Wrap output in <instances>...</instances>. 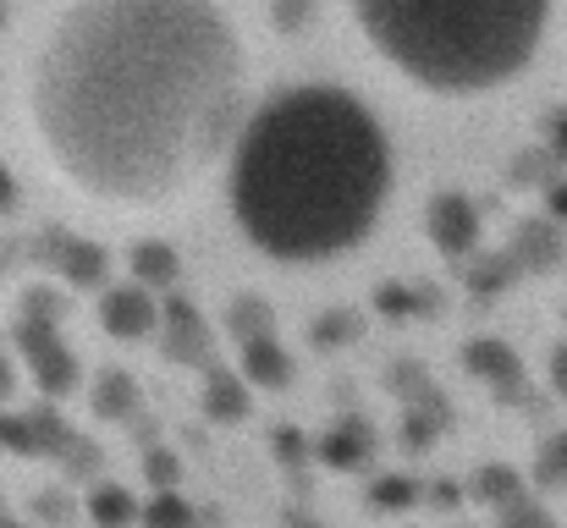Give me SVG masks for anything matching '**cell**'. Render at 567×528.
I'll use <instances>...</instances> for the list:
<instances>
[{"mask_svg": "<svg viewBox=\"0 0 567 528\" xmlns=\"http://www.w3.org/2000/svg\"><path fill=\"white\" fill-rule=\"evenodd\" d=\"M248 374H231V369H204V413L215 424H243L248 418Z\"/></svg>", "mask_w": 567, "mask_h": 528, "instance_id": "obj_10", "label": "cell"}, {"mask_svg": "<svg viewBox=\"0 0 567 528\" xmlns=\"http://www.w3.org/2000/svg\"><path fill=\"white\" fill-rule=\"evenodd\" d=\"M133 281L144 287H172L177 281V253L166 242H138L133 248Z\"/></svg>", "mask_w": 567, "mask_h": 528, "instance_id": "obj_15", "label": "cell"}, {"mask_svg": "<svg viewBox=\"0 0 567 528\" xmlns=\"http://www.w3.org/2000/svg\"><path fill=\"white\" fill-rule=\"evenodd\" d=\"M413 501H419V485L402 479V474H385V479L370 485V507H380V513H402V507H413Z\"/></svg>", "mask_w": 567, "mask_h": 528, "instance_id": "obj_19", "label": "cell"}, {"mask_svg": "<svg viewBox=\"0 0 567 528\" xmlns=\"http://www.w3.org/2000/svg\"><path fill=\"white\" fill-rule=\"evenodd\" d=\"M303 17H309V0H276V6H270V22H276V28H298Z\"/></svg>", "mask_w": 567, "mask_h": 528, "instance_id": "obj_28", "label": "cell"}, {"mask_svg": "<svg viewBox=\"0 0 567 528\" xmlns=\"http://www.w3.org/2000/svg\"><path fill=\"white\" fill-rule=\"evenodd\" d=\"M551 380H557V391L567 396V342L557 348V358H551Z\"/></svg>", "mask_w": 567, "mask_h": 528, "instance_id": "obj_32", "label": "cell"}, {"mask_svg": "<svg viewBox=\"0 0 567 528\" xmlns=\"http://www.w3.org/2000/svg\"><path fill=\"white\" fill-rule=\"evenodd\" d=\"M243 374L254 385H287L292 380V358L281 352L276 337H254V342H243Z\"/></svg>", "mask_w": 567, "mask_h": 528, "instance_id": "obj_12", "label": "cell"}, {"mask_svg": "<svg viewBox=\"0 0 567 528\" xmlns=\"http://www.w3.org/2000/svg\"><path fill=\"white\" fill-rule=\"evenodd\" d=\"M270 452H276L281 463H303V457H309V441H303V429H292V424H281V429L270 435Z\"/></svg>", "mask_w": 567, "mask_h": 528, "instance_id": "obj_24", "label": "cell"}, {"mask_svg": "<svg viewBox=\"0 0 567 528\" xmlns=\"http://www.w3.org/2000/svg\"><path fill=\"white\" fill-rule=\"evenodd\" d=\"M315 457H320L326 468H342V474H353V468H364V463L375 457V441H370V424H364V418H342L337 429H326V435L315 441Z\"/></svg>", "mask_w": 567, "mask_h": 528, "instance_id": "obj_9", "label": "cell"}, {"mask_svg": "<svg viewBox=\"0 0 567 528\" xmlns=\"http://www.w3.org/2000/svg\"><path fill=\"white\" fill-rule=\"evenodd\" d=\"M44 253H50V265H55L72 287H100V281H105V248H100V242L50 231V237H44Z\"/></svg>", "mask_w": 567, "mask_h": 528, "instance_id": "obj_8", "label": "cell"}, {"mask_svg": "<svg viewBox=\"0 0 567 528\" xmlns=\"http://www.w3.org/2000/svg\"><path fill=\"white\" fill-rule=\"evenodd\" d=\"M551 149H557V161H567V111L551 116Z\"/></svg>", "mask_w": 567, "mask_h": 528, "instance_id": "obj_31", "label": "cell"}, {"mask_svg": "<svg viewBox=\"0 0 567 528\" xmlns=\"http://www.w3.org/2000/svg\"><path fill=\"white\" fill-rule=\"evenodd\" d=\"M430 242H435L446 259H468L474 242H480V209H474V198H463V193H435V198H430Z\"/></svg>", "mask_w": 567, "mask_h": 528, "instance_id": "obj_5", "label": "cell"}, {"mask_svg": "<svg viewBox=\"0 0 567 528\" xmlns=\"http://www.w3.org/2000/svg\"><path fill=\"white\" fill-rule=\"evenodd\" d=\"M100 325H105L111 337H122V342L150 337V331L161 325L155 287H144V281H133V287H111V292L100 298Z\"/></svg>", "mask_w": 567, "mask_h": 528, "instance_id": "obj_6", "label": "cell"}, {"mask_svg": "<svg viewBox=\"0 0 567 528\" xmlns=\"http://www.w3.org/2000/svg\"><path fill=\"white\" fill-rule=\"evenodd\" d=\"M540 485H567V429L563 435H551L546 441V452H540Z\"/></svg>", "mask_w": 567, "mask_h": 528, "instance_id": "obj_22", "label": "cell"}, {"mask_svg": "<svg viewBox=\"0 0 567 528\" xmlns=\"http://www.w3.org/2000/svg\"><path fill=\"white\" fill-rule=\"evenodd\" d=\"M474 496L485 501V507H513L518 496H524V485H518V474L513 468H480V479H474Z\"/></svg>", "mask_w": 567, "mask_h": 528, "instance_id": "obj_17", "label": "cell"}, {"mask_svg": "<svg viewBox=\"0 0 567 528\" xmlns=\"http://www.w3.org/2000/svg\"><path fill=\"white\" fill-rule=\"evenodd\" d=\"M0 452L33 457V424H28V413H0Z\"/></svg>", "mask_w": 567, "mask_h": 528, "instance_id": "obj_21", "label": "cell"}, {"mask_svg": "<svg viewBox=\"0 0 567 528\" xmlns=\"http://www.w3.org/2000/svg\"><path fill=\"white\" fill-rule=\"evenodd\" d=\"M243 111V39L215 0H72L28 83L55 176L116 209L166 204L220 161Z\"/></svg>", "mask_w": 567, "mask_h": 528, "instance_id": "obj_1", "label": "cell"}, {"mask_svg": "<svg viewBox=\"0 0 567 528\" xmlns=\"http://www.w3.org/2000/svg\"><path fill=\"white\" fill-rule=\"evenodd\" d=\"M226 325H231V337H237V342L270 337V314H265V303H259V298H237V303H231V314H226Z\"/></svg>", "mask_w": 567, "mask_h": 528, "instance_id": "obj_18", "label": "cell"}, {"mask_svg": "<svg viewBox=\"0 0 567 528\" xmlns=\"http://www.w3.org/2000/svg\"><path fill=\"white\" fill-rule=\"evenodd\" d=\"M144 524H193V501H183L172 485H161V496L144 501Z\"/></svg>", "mask_w": 567, "mask_h": 528, "instance_id": "obj_20", "label": "cell"}, {"mask_svg": "<svg viewBox=\"0 0 567 528\" xmlns=\"http://www.w3.org/2000/svg\"><path fill=\"white\" fill-rule=\"evenodd\" d=\"M55 314H61V303H55L44 287L22 292V320H44V325H55Z\"/></svg>", "mask_w": 567, "mask_h": 528, "instance_id": "obj_25", "label": "cell"}, {"mask_svg": "<svg viewBox=\"0 0 567 528\" xmlns=\"http://www.w3.org/2000/svg\"><path fill=\"white\" fill-rule=\"evenodd\" d=\"M83 513H89L94 524H138V518H144V507H138L127 490H116V485H94L89 501H83Z\"/></svg>", "mask_w": 567, "mask_h": 528, "instance_id": "obj_14", "label": "cell"}, {"mask_svg": "<svg viewBox=\"0 0 567 528\" xmlns=\"http://www.w3.org/2000/svg\"><path fill=\"white\" fill-rule=\"evenodd\" d=\"M6 391H11V369L0 363V396H6Z\"/></svg>", "mask_w": 567, "mask_h": 528, "instance_id": "obj_36", "label": "cell"}, {"mask_svg": "<svg viewBox=\"0 0 567 528\" xmlns=\"http://www.w3.org/2000/svg\"><path fill=\"white\" fill-rule=\"evenodd\" d=\"M468 369H474L480 380H491L502 396H518V385H524L518 358H513V348H502V342H474V348H468Z\"/></svg>", "mask_w": 567, "mask_h": 528, "instance_id": "obj_11", "label": "cell"}, {"mask_svg": "<svg viewBox=\"0 0 567 528\" xmlns=\"http://www.w3.org/2000/svg\"><path fill=\"white\" fill-rule=\"evenodd\" d=\"M94 413H100V418H127V413H133V380H127L122 369H105V374L94 380Z\"/></svg>", "mask_w": 567, "mask_h": 528, "instance_id": "obj_16", "label": "cell"}, {"mask_svg": "<svg viewBox=\"0 0 567 528\" xmlns=\"http://www.w3.org/2000/svg\"><path fill=\"white\" fill-rule=\"evenodd\" d=\"M17 204V182H11V172H0V209H11Z\"/></svg>", "mask_w": 567, "mask_h": 528, "instance_id": "obj_33", "label": "cell"}, {"mask_svg": "<svg viewBox=\"0 0 567 528\" xmlns=\"http://www.w3.org/2000/svg\"><path fill=\"white\" fill-rule=\"evenodd\" d=\"M385 193V133L364 100L331 83H298L265 100L231 144V220L281 265H326L359 248L375 231Z\"/></svg>", "mask_w": 567, "mask_h": 528, "instance_id": "obj_2", "label": "cell"}, {"mask_svg": "<svg viewBox=\"0 0 567 528\" xmlns=\"http://www.w3.org/2000/svg\"><path fill=\"white\" fill-rule=\"evenodd\" d=\"M0 17H6V6H0Z\"/></svg>", "mask_w": 567, "mask_h": 528, "instance_id": "obj_37", "label": "cell"}, {"mask_svg": "<svg viewBox=\"0 0 567 528\" xmlns=\"http://www.w3.org/2000/svg\"><path fill=\"white\" fill-rule=\"evenodd\" d=\"M161 331H166V352L177 363H198V369H215V352H209V331L198 320L188 298H166L161 303Z\"/></svg>", "mask_w": 567, "mask_h": 528, "instance_id": "obj_7", "label": "cell"}, {"mask_svg": "<svg viewBox=\"0 0 567 528\" xmlns=\"http://www.w3.org/2000/svg\"><path fill=\"white\" fill-rule=\"evenodd\" d=\"M551 215L567 220V187H551Z\"/></svg>", "mask_w": 567, "mask_h": 528, "instance_id": "obj_34", "label": "cell"}, {"mask_svg": "<svg viewBox=\"0 0 567 528\" xmlns=\"http://www.w3.org/2000/svg\"><path fill=\"white\" fill-rule=\"evenodd\" d=\"M380 61L424 94H491L513 83L551 22V0H353Z\"/></svg>", "mask_w": 567, "mask_h": 528, "instance_id": "obj_3", "label": "cell"}, {"mask_svg": "<svg viewBox=\"0 0 567 528\" xmlns=\"http://www.w3.org/2000/svg\"><path fill=\"white\" fill-rule=\"evenodd\" d=\"M375 309L385 320L430 314V309H435V292H430V287H408V281H385V287H375Z\"/></svg>", "mask_w": 567, "mask_h": 528, "instance_id": "obj_13", "label": "cell"}, {"mask_svg": "<svg viewBox=\"0 0 567 528\" xmlns=\"http://www.w3.org/2000/svg\"><path fill=\"white\" fill-rule=\"evenodd\" d=\"M144 468L155 474V485H177V457H166V452H150V457H144Z\"/></svg>", "mask_w": 567, "mask_h": 528, "instance_id": "obj_29", "label": "cell"}, {"mask_svg": "<svg viewBox=\"0 0 567 528\" xmlns=\"http://www.w3.org/2000/svg\"><path fill=\"white\" fill-rule=\"evenodd\" d=\"M507 281H513V265H507V259H502V265H491V259H480V265L468 270V287H474L480 298H485V292H502Z\"/></svg>", "mask_w": 567, "mask_h": 528, "instance_id": "obj_23", "label": "cell"}, {"mask_svg": "<svg viewBox=\"0 0 567 528\" xmlns=\"http://www.w3.org/2000/svg\"><path fill=\"white\" fill-rule=\"evenodd\" d=\"M17 342H22V358H28L39 391L66 396V391L78 385V363H72V352L61 348L55 325H44V320H17Z\"/></svg>", "mask_w": 567, "mask_h": 528, "instance_id": "obj_4", "label": "cell"}, {"mask_svg": "<svg viewBox=\"0 0 567 528\" xmlns=\"http://www.w3.org/2000/svg\"><path fill=\"white\" fill-rule=\"evenodd\" d=\"M430 501H435V507H457V490H452V485H441V490H435Z\"/></svg>", "mask_w": 567, "mask_h": 528, "instance_id": "obj_35", "label": "cell"}, {"mask_svg": "<svg viewBox=\"0 0 567 528\" xmlns=\"http://www.w3.org/2000/svg\"><path fill=\"white\" fill-rule=\"evenodd\" d=\"M320 348H331V342H348L353 337V320H342V314H331V320H315V331H309Z\"/></svg>", "mask_w": 567, "mask_h": 528, "instance_id": "obj_26", "label": "cell"}, {"mask_svg": "<svg viewBox=\"0 0 567 528\" xmlns=\"http://www.w3.org/2000/svg\"><path fill=\"white\" fill-rule=\"evenodd\" d=\"M518 253H546V265H551V253H557V237H551V231H540V226H529V231L518 237Z\"/></svg>", "mask_w": 567, "mask_h": 528, "instance_id": "obj_27", "label": "cell"}, {"mask_svg": "<svg viewBox=\"0 0 567 528\" xmlns=\"http://www.w3.org/2000/svg\"><path fill=\"white\" fill-rule=\"evenodd\" d=\"M33 513H39V518H78V507H72L66 496H39Z\"/></svg>", "mask_w": 567, "mask_h": 528, "instance_id": "obj_30", "label": "cell"}]
</instances>
